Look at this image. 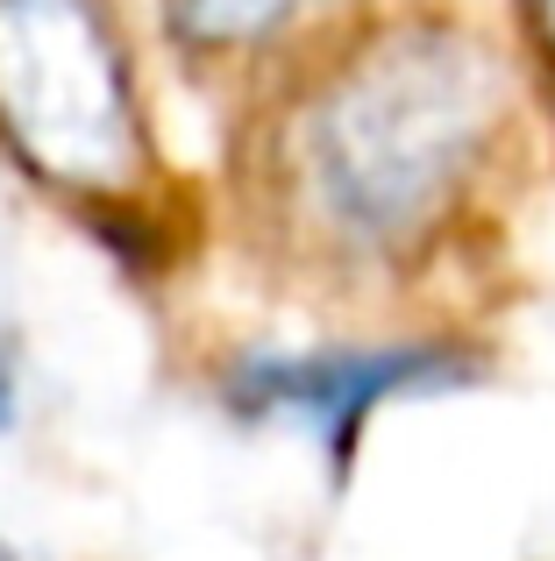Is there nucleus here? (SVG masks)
Returning a JSON list of instances; mask_svg holds the SVG:
<instances>
[{
  "mask_svg": "<svg viewBox=\"0 0 555 561\" xmlns=\"http://www.w3.org/2000/svg\"><path fill=\"white\" fill-rule=\"evenodd\" d=\"M506 122L485 50L449 28H399L292 107L278 199L342 263H406L449 228Z\"/></svg>",
  "mask_w": 555,
  "mask_h": 561,
  "instance_id": "obj_1",
  "label": "nucleus"
},
{
  "mask_svg": "<svg viewBox=\"0 0 555 561\" xmlns=\"http://www.w3.org/2000/svg\"><path fill=\"white\" fill-rule=\"evenodd\" d=\"M0 136L50 185L107 199L143 185L136 79L93 0H0Z\"/></svg>",
  "mask_w": 555,
  "mask_h": 561,
  "instance_id": "obj_2",
  "label": "nucleus"
},
{
  "mask_svg": "<svg viewBox=\"0 0 555 561\" xmlns=\"http://www.w3.org/2000/svg\"><path fill=\"white\" fill-rule=\"evenodd\" d=\"M428 383H456V356L428 342L406 348H314V356H257L228 377L242 412H292V420L320 426L335 455L356 448L363 420L377 405L406 391H428Z\"/></svg>",
  "mask_w": 555,
  "mask_h": 561,
  "instance_id": "obj_3",
  "label": "nucleus"
},
{
  "mask_svg": "<svg viewBox=\"0 0 555 561\" xmlns=\"http://www.w3.org/2000/svg\"><path fill=\"white\" fill-rule=\"evenodd\" d=\"M314 0H171V22L193 50L207 57H236V50H264L271 36H285Z\"/></svg>",
  "mask_w": 555,
  "mask_h": 561,
  "instance_id": "obj_4",
  "label": "nucleus"
},
{
  "mask_svg": "<svg viewBox=\"0 0 555 561\" xmlns=\"http://www.w3.org/2000/svg\"><path fill=\"white\" fill-rule=\"evenodd\" d=\"M534 28H542V43H548V57H555V0H534Z\"/></svg>",
  "mask_w": 555,
  "mask_h": 561,
  "instance_id": "obj_5",
  "label": "nucleus"
}]
</instances>
